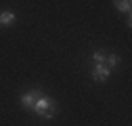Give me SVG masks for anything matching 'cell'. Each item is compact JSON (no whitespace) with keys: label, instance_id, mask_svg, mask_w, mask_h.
I'll return each mask as SVG.
<instances>
[{"label":"cell","instance_id":"6da1fadb","mask_svg":"<svg viewBox=\"0 0 132 126\" xmlns=\"http://www.w3.org/2000/svg\"><path fill=\"white\" fill-rule=\"evenodd\" d=\"M34 114H38L40 118H44V120H53L55 116H57V105H55V101H51L48 97H42L38 99V103L34 105V109H31Z\"/></svg>","mask_w":132,"mask_h":126},{"label":"cell","instance_id":"7a4b0ae2","mask_svg":"<svg viewBox=\"0 0 132 126\" xmlns=\"http://www.w3.org/2000/svg\"><path fill=\"white\" fill-rule=\"evenodd\" d=\"M42 90H27V92H23L21 97H19V103L25 107V109H34V105L38 103V99L42 97Z\"/></svg>","mask_w":132,"mask_h":126},{"label":"cell","instance_id":"3957f363","mask_svg":"<svg viewBox=\"0 0 132 126\" xmlns=\"http://www.w3.org/2000/svg\"><path fill=\"white\" fill-rule=\"evenodd\" d=\"M109 76H111V69L107 65H103V63H96L92 67V80L94 82H107Z\"/></svg>","mask_w":132,"mask_h":126},{"label":"cell","instance_id":"277c9868","mask_svg":"<svg viewBox=\"0 0 132 126\" xmlns=\"http://www.w3.org/2000/svg\"><path fill=\"white\" fill-rule=\"evenodd\" d=\"M113 6L118 9L120 13H130V9H132V0H113Z\"/></svg>","mask_w":132,"mask_h":126},{"label":"cell","instance_id":"5b68a950","mask_svg":"<svg viewBox=\"0 0 132 126\" xmlns=\"http://www.w3.org/2000/svg\"><path fill=\"white\" fill-rule=\"evenodd\" d=\"M15 13L13 11H0V23L2 25H11V23H15Z\"/></svg>","mask_w":132,"mask_h":126},{"label":"cell","instance_id":"8992f818","mask_svg":"<svg viewBox=\"0 0 132 126\" xmlns=\"http://www.w3.org/2000/svg\"><path fill=\"white\" fill-rule=\"evenodd\" d=\"M105 61H107V67L111 69V67H115L120 63V57L118 55H109V57H105Z\"/></svg>","mask_w":132,"mask_h":126},{"label":"cell","instance_id":"52a82bcc","mask_svg":"<svg viewBox=\"0 0 132 126\" xmlns=\"http://www.w3.org/2000/svg\"><path fill=\"white\" fill-rule=\"evenodd\" d=\"M92 59H94V63H105V55L101 51H94L92 53Z\"/></svg>","mask_w":132,"mask_h":126}]
</instances>
